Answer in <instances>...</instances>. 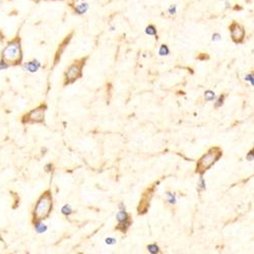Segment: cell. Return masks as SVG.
Returning a JSON list of instances; mask_svg holds the SVG:
<instances>
[{
    "label": "cell",
    "mask_w": 254,
    "mask_h": 254,
    "mask_svg": "<svg viewBox=\"0 0 254 254\" xmlns=\"http://www.w3.org/2000/svg\"><path fill=\"white\" fill-rule=\"evenodd\" d=\"M72 36H73V32H71L69 35L66 36L65 38L63 39V41L59 44L57 51H56V53H55L54 60H53V67H54V66H56V65H57L58 63H59L60 59H61L62 55H63V53H64V51H65L66 47L68 46L70 40H71V38H72Z\"/></svg>",
    "instance_id": "cell-8"
},
{
    "label": "cell",
    "mask_w": 254,
    "mask_h": 254,
    "mask_svg": "<svg viewBox=\"0 0 254 254\" xmlns=\"http://www.w3.org/2000/svg\"><path fill=\"white\" fill-rule=\"evenodd\" d=\"M9 67V64L6 61H4L2 58L0 59V70H3V69H6Z\"/></svg>",
    "instance_id": "cell-20"
},
{
    "label": "cell",
    "mask_w": 254,
    "mask_h": 254,
    "mask_svg": "<svg viewBox=\"0 0 254 254\" xmlns=\"http://www.w3.org/2000/svg\"><path fill=\"white\" fill-rule=\"evenodd\" d=\"M145 33L149 36H157V34H158V31H157L156 26L153 25H149L145 28Z\"/></svg>",
    "instance_id": "cell-12"
},
{
    "label": "cell",
    "mask_w": 254,
    "mask_h": 254,
    "mask_svg": "<svg viewBox=\"0 0 254 254\" xmlns=\"http://www.w3.org/2000/svg\"><path fill=\"white\" fill-rule=\"evenodd\" d=\"M176 5H171L168 9V12L170 14H176Z\"/></svg>",
    "instance_id": "cell-23"
},
{
    "label": "cell",
    "mask_w": 254,
    "mask_h": 254,
    "mask_svg": "<svg viewBox=\"0 0 254 254\" xmlns=\"http://www.w3.org/2000/svg\"><path fill=\"white\" fill-rule=\"evenodd\" d=\"M196 59L203 61V60H208L209 56H208V54H206V53H200V54H198L196 56Z\"/></svg>",
    "instance_id": "cell-19"
},
{
    "label": "cell",
    "mask_w": 254,
    "mask_h": 254,
    "mask_svg": "<svg viewBox=\"0 0 254 254\" xmlns=\"http://www.w3.org/2000/svg\"><path fill=\"white\" fill-rule=\"evenodd\" d=\"M233 9H234V10H236V11H240V10H243V7H242L241 5L236 4V5L233 6Z\"/></svg>",
    "instance_id": "cell-26"
},
{
    "label": "cell",
    "mask_w": 254,
    "mask_h": 254,
    "mask_svg": "<svg viewBox=\"0 0 254 254\" xmlns=\"http://www.w3.org/2000/svg\"><path fill=\"white\" fill-rule=\"evenodd\" d=\"M61 212H62V213H63L64 216H70V215H71V213L73 212V210H72V208H70V206H69L68 204H66V205H64V206L62 208Z\"/></svg>",
    "instance_id": "cell-16"
},
{
    "label": "cell",
    "mask_w": 254,
    "mask_h": 254,
    "mask_svg": "<svg viewBox=\"0 0 254 254\" xmlns=\"http://www.w3.org/2000/svg\"><path fill=\"white\" fill-rule=\"evenodd\" d=\"M88 57H81L78 59H75L64 72V79H63V86L72 85L73 82L78 81L79 78L82 77L83 73L82 70L85 67Z\"/></svg>",
    "instance_id": "cell-3"
},
{
    "label": "cell",
    "mask_w": 254,
    "mask_h": 254,
    "mask_svg": "<svg viewBox=\"0 0 254 254\" xmlns=\"http://www.w3.org/2000/svg\"><path fill=\"white\" fill-rule=\"evenodd\" d=\"M40 62H38L37 60H32L28 63L25 64V68L28 70L29 72H36L38 71V69L40 68Z\"/></svg>",
    "instance_id": "cell-10"
},
{
    "label": "cell",
    "mask_w": 254,
    "mask_h": 254,
    "mask_svg": "<svg viewBox=\"0 0 254 254\" xmlns=\"http://www.w3.org/2000/svg\"><path fill=\"white\" fill-rule=\"evenodd\" d=\"M119 209H120V210H124V209H125V205L123 204V202H121V203L119 204Z\"/></svg>",
    "instance_id": "cell-28"
},
{
    "label": "cell",
    "mask_w": 254,
    "mask_h": 254,
    "mask_svg": "<svg viewBox=\"0 0 254 254\" xmlns=\"http://www.w3.org/2000/svg\"><path fill=\"white\" fill-rule=\"evenodd\" d=\"M148 250L153 254H156V253L160 252V248L158 247L157 244H149V245L148 246Z\"/></svg>",
    "instance_id": "cell-15"
},
{
    "label": "cell",
    "mask_w": 254,
    "mask_h": 254,
    "mask_svg": "<svg viewBox=\"0 0 254 254\" xmlns=\"http://www.w3.org/2000/svg\"><path fill=\"white\" fill-rule=\"evenodd\" d=\"M52 209H53L52 191L50 189H48L40 195L34 206V209H33V212H32L33 225L36 223L43 222L44 220L48 219Z\"/></svg>",
    "instance_id": "cell-1"
},
{
    "label": "cell",
    "mask_w": 254,
    "mask_h": 254,
    "mask_svg": "<svg viewBox=\"0 0 254 254\" xmlns=\"http://www.w3.org/2000/svg\"><path fill=\"white\" fill-rule=\"evenodd\" d=\"M229 31L230 35H231V39L234 43H236V44L243 43L244 39H245L246 32L241 23H239L236 21H233L229 26Z\"/></svg>",
    "instance_id": "cell-7"
},
{
    "label": "cell",
    "mask_w": 254,
    "mask_h": 254,
    "mask_svg": "<svg viewBox=\"0 0 254 254\" xmlns=\"http://www.w3.org/2000/svg\"><path fill=\"white\" fill-rule=\"evenodd\" d=\"M168 196H169V202L170 203H175V197L172 196L171 193H168Z\"/></svg>",
    "instance_id": "cell-27"
},
{
    "label": "cell",
    "mask_w": 254,
    "mask_h": 254,
    "mask_svg": "<svg viewBox=\"0 0 254 254\" xmlns=\"http://www.w3.org/2000/svg\"><path fill=\"white\" fill-rule=\"evenodd\" d=\"M246 158H247V160H248V161H252V160H254V149L250 150V152L247 153Z\"/></svg>",
    "instance_id": "cell-22"
},
{
    "label": "cell",
    "mask_w": 254,
    "mask_h": 254,
    "mask_svg": "<svg viewBox=\"0 0 254 254\" xmlns=\"http://www.w3.org/2000/svg\"><path fill=\"white\" fill-rule=\"evenodd\" d=\"M1 58L9 64V66L21 65L22 62V50L21 38L16 36L7 43L1 52Z\"/></svg>",
    "instance_id": "cell-2"
},
{
    "label": "cell",
    "mask_w": 254,
    "mask_h": 254,
    "mask_svg": "<svg viewBox=\"0 0 254 254\" xmlns=\"http://www.w3.org/2000/svg\"><path fill=\"white\" fill-rule=\"evenodd\" d=\"M224 100H225V96L224 95H222L219 98V100H218V102H216V108H219V107H220L223 105V103H224Z\"/></svg>",
    "instance_id": "cell-21"
},
{
    "label": "cell",
    "mask_w": 254,
    "mask_h": 254,
    "mask_svg": "<svg viewBox=\"0 0 254 254\" xmlns=\"http://www.w3.org/2000/svg\"><path fill=\"white\" fill-rule=\"evenodd\" d=\"M223 156V150L220 149L219 146H213L210 148L208 153H205L201 158L198 160V162L196 164V170L195 172L202 175L204 174L205 171L212 167L216 161H219L220 157Z\"/></svg>",
    "instance_id": "cell-4"
},
{
    "label": "cell",
    "mask_w": 254,
    "mask_h": 254,
    "mask_svg": "<svg viewBox=\"0 0 254 254\" xmlns=\"http://www.w3.org/2000/svg\"><path fill=\"white\" fill-rule=\"evenodd\" d=\"M160 183V181H157V182H153L152 185L149 186L148 188H146L145 191L141 193V197H140V200H139V203H138V206H137V213L138 215H145L146 212H148V210L149 208V205H150V200L153 198V192H155V190L157 188V186Z\"/></svg>",
    "instance_id": "cell-6"
},
{
    "label": "cell",
    "mask_w": 254,
    "mask_h": 254,
    "mask_svg": "<svg viewBox=\"0 0 254 254\" xmlns=\"http://www.w3.org/2000/svg\"><path fill=\"white\" fill-rule=\"evenodd\" d=\"M48 109L46 103H41L35 109L26 112L21 117V122L22 124H43L45 123V114Z\"/></svg>",
    "instance_id": "cell-5"
},
{
    "label": "cell",
    "mask_w": 254,
    "mask_h": 254,
    "mask_svg": "<svg viewBox=\"0 0 254 254\" xmlns=\"http://www.w3.org/2000/svg\"><path fill=\"white\" fill-rule=\"evenodd\" d=\"M41 223H42V222L34 224V227H35V228H36L37 232H38V233H40V234L44 233V232L46 231V230H47V227H46L45 225H42Z\"/></svg>",
    "instance_id": "cell-14"
},
{
    "label": "cell",
    "mask_w": 254,
    "mask_h": 254,
    "mask_svg": "<svg viewBox=\"0 0 254 254\" xmlns=\"http://www.w3.org/2000/svg\"><path fill=\"white\" fill-rule=\"evenodd\" d=\"M251 82H252V85H254V77L252 78V81H251Z\"/></svg>",
    "instance_id": "cell-29"
},
{
    "label": "cell",
    "mask_w": 254,
    "mask_h": 254,
    "mask_svg": "<svg viewBox=\"0 0 254 254\" xmlns=\"http://www.w3.org/2000/svg\"><path fill=\"white\" fill-rule=\"evenodd\" d=\"M131 225H132V220L129 219L127 220H124V222H120L117 224V226L115 227V230L122 234H126Z\"/></svg>",
    "instance_id": "cell-9"
},
{
    "label": "cell",
    "mask_w": 254,
    "mask_h": 254,
    "mask_svg": "<svg viewBox=\"0 0 254 254\" xmlns=\"http://www.w3.org/2000/svg\"><path fill=\"white\" fill-rule=\"evenodd\" d=\"M116 242V240L114 238H107L106 239V243L109 244V245H111V244H114Z\"/></svg>",
    "instance_id": "cell-25"
},
{
    "label": "cell",
    "mask_w": 254,
    "mask_h": 254,
    "mask_svg": "<svg viewBox=\"0 0 254 254\" xmlns=\"http://www.w3.org/2000/svg\"><path fill=\"white\" fill-rule=\"evenodd\" d=\"M169 53H170V50H169L168 46H167V45L163 44L161 47H160L159 54L161 55V56H167V55H169Z\"/></svg>",
    "instance_id": "cell-13"
},
{
    "label": "cell",
    "mask_w": 254,
    "mask_h": 254,
    "mask_svg": "<svg viewBox=\"0 0 254 254\" xmlns=\"http://www.w3.org/2000/svg\"><path fill=\"white\" fill-rule=\"evenodd\" d=\"M10 193H11V195L13 196V200H14V204L12 205V208L15 209L19 204V196H18V194H16L15 192H10Z\"/></svg>",
    "instance_id": "cell-17"
},
{
    "label": "cell",
    "mask_w": 254,
    "mask_h": 254,
    "mask_svg": "<svg viewBox=\"0 0 254 254\" xmlns=\"http://www.w3.org/2000/svg\"><path fill=\"white\" fill-rule=\"evenodd\" d=\"M204 98L206 101H212L215 99V93H212V91H208L204 93Z\"/></svg>",
    "instance_id": "cell-18"
},
{
    "label": "cell",
    "mask_w": 254,
    "mask_h": 254,
    "mask_svg": "<svg viewBox=\"0 0 254 254\" xmlns=\"http://www.w3.org/2000/svg\"><path fill=\"white\" fill-rule=\"evenodd\" d=\"M88 9H89V4H88V3H81V4H78V5L75 6L74 12L76 13V14L81 15V14H83V13H85L86 11H88Z\"/></svg>",
    "instance_id": "cell-11"
},
{
    "label": "cell",
    "mask_w": 254,
    "mask_h": 254,
    "mask_svg": "<svg viewBox=\"0 0 254 254\" xmlns=\"http://www.w3.org/2000/svg\"><path fill=\"white\" fill-rule=\"evenodd\" d=\"M220 39V35L218 34V33H215V34H213L212 37V41H219Z\"/></svg>",
    "instance_id": "cell-24"
}]
</instances>
